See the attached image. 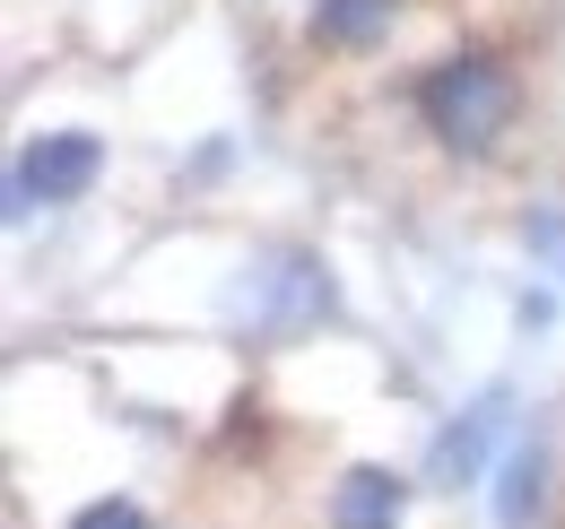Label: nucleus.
<instances>
[{"mask_svg":"<svg viewBox=\"0 0 565 529\" xmlns=\"http://www.w3.org/2000/svg\"><path fill=\"white\" fill-rule=\"evenodd\" d=\"M409 105H418L426 139L444 148V156H495L513 122H522V69L504 62L495 44H461V53H444V62L418 69V87H409Z\"/></svg>","mask_w":565,"mask_h":529,"instance_id":"f257e3e1","label":"nucleus"},{"mask_svg":"<svg viewBox=\"0 0 565 529\" xmlns=\"http://www.w3.org/2000/svg\"><path fill=\"white\" fill-rule=\"evenodd\" d=\"M340 313V287L322 252H262V269L244 278V331L253 338H305Z\"/></svg>","mask_w":565,"mask_h":529,"instance_id":"f03ea898","label":"nucleus"},{"mask_svg":"<svg viewBox=\"0 0 565 529\" xmlns=\"http://www.w3.org/2000/svg\"><path fill=\"white\" fill-rule=\"evenodd\" d=\"M105 174V139L96 131H35L9 165V217H35V208H71L96 192Z\"/></svg>","mask_w":565,"mask_h":529,"instance_id":"7ed1b4c3","label":"nucleus"},{"mask_svg":"<svg viewBox=\"0 0 565 529\" xmlns=\"http://www.w3.org/2000/svg\"><path fill=\"white\" fill-rule=\"evenodd\" d=\"M504 408H513V391H479L444 434H435V461H426V468H435V486H470V477L488 468V443L504 434Z\"/></svg>","mask_w":565,"mask_h":529,"instance_id":"20e7f679","label":"nucleus"},{"mask_svg":"<svg viewBox=\"0 0 565 529\" xmlns=\"http://www.w3.org/2000/svg\"><path fill=\"white\" fill-rule=\"evenodd\" d=\"M401 521H409V477L365 461L331 486V529H401Z\"/></svg>","mask_w":565,"mask_h":529,"instance_id":"39448f33","label":"nucleus"},{"mask_svg":"<svg viewBox=\"0 0 565 529\" xmlns=\"http://www.w3.org/2000/svg\"><path fill=\"white\" fill-rule=\"evenodd\" d=\"M495 521L504 529H540L548 521V434H522L504 468H495Z\"/></svg>","mask_w":565,"mask_h":529,"instance_id":"423d86ee","label":"nucleus"},{"mask_svg":"<svg viewBox=\"0 0 565 529\" xmlns=\"http://www.w3.org/2000/svg\"><path fill=\"white\" fill-rule=\"evenodd\" d=\"M401 9H409V0H313L305 35H313L322 53H374V44L401 26Z\"/></svg>","mask_w":565,"mask_h":529,"instance_id":"0eeeda50","label":"nucleus"},{"mask_svg":"<svg viewBox=\"0 0 565 529\" xmlns=\"http://www.w3.org/2000/svg\"><path fill=\"white\" fill-rule=\"evenodd\" d=\"M522 244H531V261H548L565 278V208H548V199L522 208Z\"/></svg>","mask_w":565,"mask_h":529,"instance_id":"6e6552de","label":"nucleus"},{"mask_svg":"<svg viewBox=\"0 0 565 529\" xmlns=\"http://www.w3.org/2000/svg\"><path fill=\"white\" fill-rule=\"evenodd\" d=\"M71 529H148V512H140V504H122V495H105V504H87Z\"/></svg>","mask_w":565,"mask_h":529,"instance_id":"1a4fd4ad","label":"nucleus"}]
</instances>
